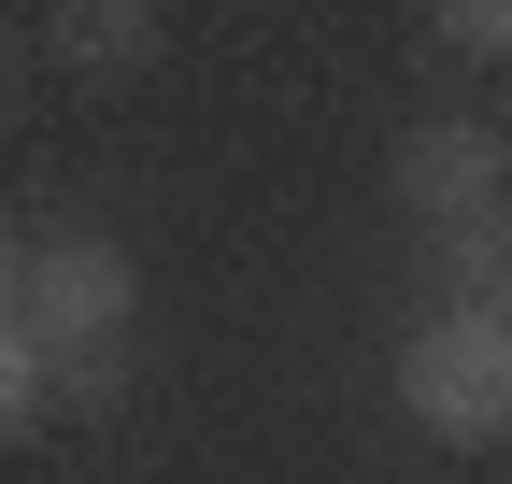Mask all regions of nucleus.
Wrapping results in <instances>:
<instances>
[{
    "instance_id": "obj_2",
    "label": "nucleus",
    "mask_w": 512,
    "mask_h": 484,
    "mask_svg": "<svg viewBox=\"0 0 512 484\" xmlns=\"http://www.w3.org/2000/svg\"><path fill=\"white\" fill-rule=\"evenodd\" d=\"M15 328L43 342V371L128 356V328H143V257H128L114 228H43L29 242V285H15Z\"/></svg>"
},
{
    "instance_id": "obj_8",
    "label": "nucleus",
    "mask_w": 512,
    "mask_h": 484,
    "mask_svg": "<svg viewBox=\"0 0 512 484\" xmlns=\"http://www.w3.org/2000/svg\"><path fill=\"white\" fill-rule=\"evenodd\" d=\"M15 285H29V228H0V314H15Z\"/></svg>"
},
{
    "instance_id": "obj_6",
    "label": "nucleus",
    "mask_w": 512,
    "mask_h": 484,
    "mask_svg": "<svg viewBox=\"0 0 512 484\" xmlns=\"http://www.w3.org/2000/svg\"><path fill=\"white\" fill-rule=\"evenodd\" d=\"M441 257H456V299H498V285H512V214H470V228H441Z\"/></svg>"
},
{
    "instance_id": "obj_7",
    "label": "nucleus",
    "mask_w": 512,
    "mask_h": 484,
    "mask_svg": "<svg viewBox=\"0 0 512 484\" xmlns=\"http://www.w3.org/2000/svg\"><path fill=\"white\" fill-rule=\"evenodd\" d=\"M427 29L456 57H512V0H427Z\"/></svg>"
},
{
    "instance_id": "obj_1",
    "label": "nucleus",
    "mask_w": 512,
    "mask_h": 484,
    "mask_svg": "<svg viewBox=\"0 0 512 484\" xmlns=\"http://www.w3.org/2000/svg\"><path fill=\"white\" fill-rule=\"evenodd\" d=\"M399 413L441 456H498L512 442V299H441L399 342Z\"/></svg>"
},
{
    "instance_id": "obj_5",
    "label": "nucleus",
    "mask_w": 512,
    "mask_h": 484,
    "mask_svg": "<svg viewBox=\"0 0 512 484\" xmlns=\"http://www.w3.org/2000/svg\"><path fill=\"white\" fill-rule=\"evenodd\" d=\"M43 399H57V371H43V342L0 314V442H29L43 428Z\"/></svg>"
},
{
    "instance_id": "obj_10",
    "label": "nucleus",
    "mask_w": 512,
    "mask_h": 484,
    "mask_svg": "<svg viewBox=\"0 0 512 484\" xmlns=\"http://www.w3.org/2000/svg\"><path fill=\"white\" fill-rule=\"evenodd\" d=\"M498 299H512V285H498Z\"/></svg>"
},
{
    "instance_id": "obj_3",
    "label": "nucleus",
    "mask_w": 512,
    "mask_h": 484,
    "mask_svg": "<svg viewBox=\"0 0 512 484\" xmlns=\"http://www.w3.org/2000/svg\"><path fill=\"white\" fill-rule=\"evenodd\" d=\"M384 186H399V214L427 242L470 228V214H512V129H498V114H427V129H399Z\"/></svg>"
},
{
    "instance_id": "obj_4",
    "label": "nucleus",
    "mask_w": 512,
    "mask_h": 484,
    "mask_svg": "<svg viewBox=\"0 0 512 484\" xmlns=\"http://www.w3.org/2000/svg\"><path fill=\"white\" fill-rule=\"evenodd\" d=\"M43 57L86 72V86H143L157 57H171V0H57V15H43Z\"/></svg>"
},
{
    "instance_id": "obj_9",
    "label": "nucleus",
    "mask_w": 512,
    "mask_h": 484,
    "mask_svg": "<svg viewBox=\"0 0 512 484\" xmlns=\"http://www.w3.org/2000/svg\"><path fill=\"white\" fill-rule=\"evenodd\" d=\"M15 72H29V29H0V86H15Z\"/></svg>"
}]
</instances>
